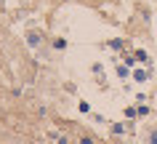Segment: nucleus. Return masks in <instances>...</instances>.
<instances>
[{
  "mask_svg": "<svg viewBox=\"0 0 157 144\" xmlns=\"http://www.w3.org/2000/svg\"><path fill=\"white\" fill-rule=\"evenodd\" d=\"M109 45H112L115 51H120V48H123V40H112V43H109Z\"/></svg>",
  "mask_w": 157,
  "mask_h": 144,
  "instance_id": "nucleus-4",
  "label": "nucleus"
},
{
  "mask_svg": "<svg viewBox=\"0 0 157 144\" xmlns=\"http://www.w3.org/2000/svg\"><path fill=\"white\" fill-rule=\"evenodd\" d=\"M27 40H29V45H37V43H40V37H37V35L32 32V35H29V37H27Z\"/></svg>",
  "mask_w": 157,
  "mask_h": 144,
  "instance_id": "nucleus-3",
  "label": "nucleus"
},
{
  "mask_svg": "<svg viewBox=\"0 0 157 144\" xmlns=\"http://www.w3.org/2000/svg\"><path fill=\"white\" fill-rule=\"evenodd\" d=\"M133 77H136V80H147V72H141V69H136V72H133Z\"/></svg>",
  "mask_w": 157,
  "mask_h": 144,
  "instance_id": "nucleus-2",
  "label": "nucleus"
},
{
  "mask_svg": "<svg viewBox=\"0 0 157 144\" xmlns=\"http://www.w3.org/2000/svg\"><path fill=\"white\" fill-rule=\"evenodd\" d=\"M53 48H59V51H61V48H67V40H61V37H59V40H53Z\"/></svg>",
  "mask_w": 157,
  "mask_h": 144,
  "instance_id": "nucleus-1",
  "label": "nucleus"
},
{
  "mask_svg": "<svg viewBox=\"0 0 157 144\" xmlns=\"http://www.w3.org/2000/svg\"><path fill=\"white\" fill-rule=\"evenodd\" d=\"M80 144H93V142H91V139H83V142H80Z\"/></svg>",
  "mask_w": 157,
  "mask_h": 144,
  "instance_id": "nucleus-6",
  "label": "nucleus"
},
{
  "mask_svg": "<svg viewBox=\"0 0 157 144\" xmlns=\"http://www.w3.org/2000/svg\"><path fill=\"white\" fill-rule=\"evenodd\" d=\"M152 144H157V131H155V134H152Z\"/></svg>",
  "mask_w": 157,
  "mask_h": 144,
  "instance_id": "nucleus-5",
  "label": "nucleus"
}]
</instances>
